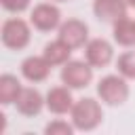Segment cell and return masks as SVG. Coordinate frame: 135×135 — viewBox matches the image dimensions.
<instances>
[{
    "label": "cell",
    "instance_id": "cell-7",
    "mask_svg": "<svg viewBox=\"0 0 135 135\" xmlns=\"http://www.w3.org/2000/svg\"><path fill=\"white\" fill-rule=\"evenodd\" d=\"M127 0H95L93 2V13L99 21L114 23L122 17H127Z\"/></svg>",
    "mask_w": 135,
    "mask_h": 135
},
{
    "label": "cell",
    "instance_id": "cell-2",
    "mask_svg": "<svg viewBox=\"0 0 135 135\" xmlns=\"http://www.w3.org/2000/svg\"><path fill=\"white\" fill-rule=\"evenodd\" d=\"M97 95L101 97V101H105L110 105H120L129 97V84H127L124 76L110 74L97 82Z\"/></svg>",
    "mask_w": 135,
    "mask_h": 135
},
{
    "label": "cell",
    "instance_id": "cell-19",
    "mask_svg": "<svg viewBox=\"0 0 135 135\" xmlns=\"http://www.w3.org/2000/svg\"><path fill=\"white\" fill-rule=\"evenodd\" d=\"M57 2H68V0H57Z\"/></svg>",
    "mask_w": 135,
    "mask_h": 135
},
{
    "label": "cell",
    "instance_id": "cell-15",
    "mask_svg": "<svg viewBox=\"0 0 135 135\" xmlns=\"http://www.w3.org/2000/svg\"><path fill=\"white\" fill-rule=\"evenodd\" d=\"M116 68H118V74L124 76V78H135V51H129V53H122L116 61Z\"/></svg>",
    "mask_w": 135,
    "mask_h": 135
},
{
    "label": "cell",
    "instance_id": "cell-3",
    "mask_svg": "<svg viewBox=\"0 0 135 135\" xmlns=\"http://www.w3.org/2000/svg\"><path fill=\"white\" fill-rule=\"evenodd\" d=\"M30 42V25L19 19V17H13V19H6L2 23V44L8 46V49H25Z\"/></svg>",
    "mask_w": 135,
    "mask_h": 135
},
{
    "label": "cell",
    "instance_id": "cell-4",
    "mask_svg": "<svg viewBox=\"0 0 135 135\" xmlns=\"http://www.w3.org/2000/svg\"><path fill=\"white\" fill-rule=\"evenodd\" d=\"M93 80V65L86 61H68L61 70V82L70 89H82Z\"/></svg>",
    "mask_w": 135,
    "mask_h": 135
},
{
    "label": "cell",
    "instance_id": "cell-11",
    "mask_svg": "<svg viewBox=\"0 0 135 135\" xmlns=\"http://www.w3.org/2000/svg\"><path fill=\"white\" fill-rule=\"evenodd\" d=\"M21 74H23L30 82H42V80H46L49 74H51V63L44 59V55H42V57L32 55V57H27V59L21 63Z\"/></svg>",
    "mask_w": 135,
    "mask_h": 135
},
{
    "label": "cell",
    "instance_id": "cell-14",
    "mask_svg": "<svg viewBox=\"0 0 135 135\" xmlns=\"http://www.w3.org/2000/svg\"><path fill=\"white\" fill-rule=\"evenodd\" d=\"M114 40L122 46H133L135 44V21L129 17L114 21Z\"/></svg>",
    "mask_w": 135,
    "mask_h": 135
},
{
    "label": "cell",
    "instance_id": "cell-10",
    "mask_svg": "<svg viewBox=\"0 0 135 135\" xmlns=\"http://www.w3.org/2000/svg\"><path fill=\"white\" fill-rule=\"evenodd\" d=\"M46 108L53 114H68L74 108V99L70 93V86H53L46 93Z\"/></svg>",
    "mask_w": 135,
    "mask_h": 135
},
{
    "label": "cell",
    "instance_id": "cell-12",
    "mask_svg": "<svg viewBox=\"0 0 135 135\" xmlns=\"http://www.w3.org/2000/svg\"><path fill=\"white\" fill-rule=\"evenodd\" d=\"M70 53H72V49L63 42V40H53V42H49L46 46H44V59L51 63V65H63V63H68L70 61Z\"/></svg>",
    "mask_w": 135,
    "mask_h": 135
},
{
    "label": "cell",
    "instance_id": "cell-16",
    "mask_svg": "<svg viewBox=\"0 0 135 135\" xmlns=\"http://www.w3.org/2000/svg\"><path fill=\"white\" fill-rule=\"evenodd\" d=\"M74 129H76L74 124H68L63 120H53V122H49L44 127V133L46 135H72Z\"/></svg>",
    "mask_w": 135,
    "mask_h": 135
},
{
    "label": "cell",
    "instance_id": "cell-8",
    "mask_svg": "<svg viewBox=\"0 0 135 135\" xmlns=\"http://www.w3.org/2000/svg\"><path fill=\"white\" fill-rule=\"evenodd\" d=\"M84 55H86V61L93 65V68H103L112 61L114 57V51H112V44L103 38H95V40H89L86 42V49H84Z\"/></svg>",
    "mask_w": 135,
    "mask_h": 135
},
{
    "label": "cell",
    "instance_id": "cell-13",
    "mask_svg": "<svg viewBox=\"0 0 135 135\" xmlns=\"http://www.w3.org/2000/svg\"><path fill=\"white\" fill-rule=\"evenodd\" d=\"M21 89L23 86L17 80V76H13V74H2L0 76V101L4 105L15 103L17 97H19V93H21Z\"/></svg>",
    "mask_w": 135,
    "mask_h": 135
},
{
    "label": "cell",
    "instance_id": "cell-6",
    "mask_svg": "<svg viewBox=\"0 0 135 135\" xmlns=\"http://www.w3.org/2000/svg\"><path fill=\"white\" fill-rule=\"evenodd\" d=\"M86 38H89V27L80 19H68L65 23L59 25V40H63L70 49L82 46Z\"/></svg>",
    "mask_w": 135,
    "mask_h": 135
},
{
    "label": "cell",
    "instance_id": "cell-5",
    "mask_svg": "<svg viewBox=\"0 0 135 135\" xmlns=\"http://www.w3.org/2000/svg\"><path fill=\"white\" fill-rule=\"evenodd\" d=\"M30 21L36 30L40 32H51L55 27H59L61 23V13L55 4H49V2H42V4H36L32 15H30Z\"/></svg>",
    "mask_w": 135,
    "mask_h": 135
},
{
    "label": "cell",
    "instance_id": "cell-18",
    "mask_svg": "<svg viewBox=\"0 0 135 135\" xmlns=\"http://www.w3.org/2000/svg\"><path fill=\"white\" fill-rule=\"evenodd\" d=\"M127 4H129V6H133V8H135V0H127Z\"/></svg>",
    "mask_w": 135,
    "mask_h": 135
},
{
    "label": "cell",
    "instance_id": "cell-1",
    "mask_svg": "<svg viewBox=\"0 0 135 135\" xmlns=\"http://www.w3.org/2000/svg\"><path fill=\"white\" fill-rule=\"evenodd\" d=\"M101 118H103L101 105L91 97L78 99L72 108V124L78 131H93L101 122Z\"/></svg>",
    "mask_w": 135,
    "mask_h": 135
},
{
    "label": "cell",
    "instance_id": "cell-9",
    "mask_svg": "<svg viewBox=\"0 0 135 135\" xmlns=\"http://www.w3.org/2000/svg\"><path fill=\"white\" fill-rule=\"evenodd\" d=\"M44 103H46V99H42L40 91L34 89V86L21 89V93H19V97H17V101H15L17 110H19L23 116H36V114H40V110H42Z\"/></svg>",
    "mask_w": 135,
    "mask_h": 135
},
{
    "label": "cell",
    "instance_id": "cell-17",
    "mask_svg": "<svg viewBox=\"0 0 135 135\" xmlns=\"http://www.w3.org/2000/svg\"><path fill=\"white\" fill-rule=\"evenodd\" d=\"M2 6L11 13H23L27 6H30V0H0Z\"/></svg>",
    "mask_w": 135,
    "mask_h": 135
}]
</instances>
